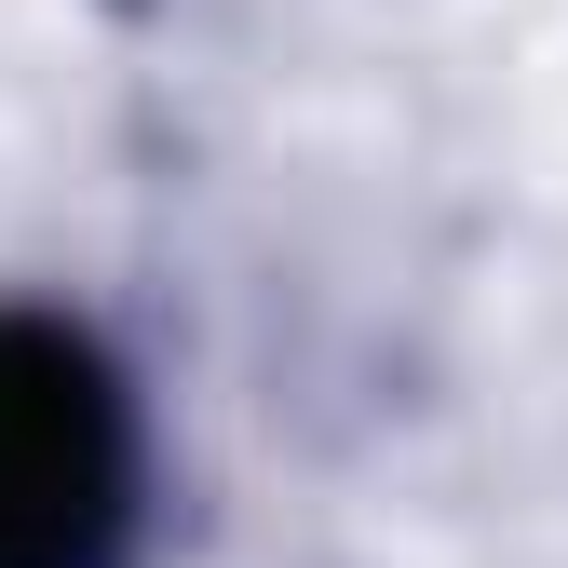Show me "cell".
I'll return each mask as SVG.
<instances>
[{"instance_id":"obj_1","label":"cell","mask_w":568,"mask_h":568,"mask_svg":"<svg viewBox=\"0 0 568 568\" xmlns=\"http://www.w3.org/2000/svg\"><path fill=\"white\" fill-rule=\"evenodd\" d=\"M135 515V434L95 338L0 312V568H109Z\"/></svg>"}]
</instances>
